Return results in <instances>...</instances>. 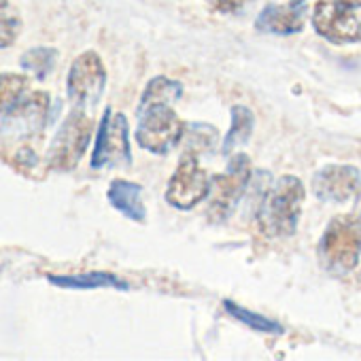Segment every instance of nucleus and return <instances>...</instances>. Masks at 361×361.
Instances as JSON below:
<instances>
[{
	"instance_id": "obj_1",
	"label": "nucleus",
	"mask_w": 361,
	"mask_h": 361,
	"mask_svg": "<svg viewBox=\"0 0 361 361\" xmlns=\"http://www.w3.org/2000/svg\"><path fill=\"white\" fill-rule=\"evenodd\" d=\"M306 190L298 176H281L262 198L257 221L266 236H291L298 228Z\"/></svg>"
},
{
	"instance_id": "obj_2",
	"label": "nucleus",
	"mask_w": 361,
	"mask_h": 361,
	"mask_svg": "<svg viewBox=\"0 0 361 361\" xmlns=\"http://www.w3.org/2000/svg\"><path fill=\"white\" fill-rule=\"evenodd\" d=\"M361 255V217H336L319 240L321 264L336 274L350 272Z\"/></svg>"
},
{
	"instance_id": "obj_3",
	"label": "nucleus",
	"mask_w": 361,
	"mask_h": 361,
	"mask_svg": "<svg viewBox=\"0 0 361 361\" xmlns=\"http://www.w3.org/2000/svg\"><path fill=\"white\" fill-rule=\"evenodd\" d=\"M251 183V159L247 153H236L230 157L228 170L213 176L207 215L213 224L226 221L240 204L247 188Z\"/></svg>"
},
{
	"instance_id": "obj_4",
	"label": "nucleus",
	"mask_w": 361,
	"mask_h": 361,
	"mask_svg": "<svg viewBox=\"0 0 361 361\" xmlns=\"http://www.w3.org/2000/svg\"><path fill=\"white\" fill-rule=\"evenodd\" d=\"M92 130L94 121L85 113V109L75 106L66 119L62 121L60 130L56 132L49 151H47V166L58 172H68L73 170L81 157L85 155L90 140H92Z\"/></svg>"
},
{
	"instance_id": "obj_5",
	"label": "nucleus",
	"mask_w": 361,
	"mask_h": 361,
	"mask_svg": "<svg viewBox=\"0 0 361 361\" xmlns=\"http://www.w3.org/2000/svg\"><path fill=\"white\" fill-rule=\"evenodd\" d=\"M185 123L168 104H153L138 111L136 142L157 155L172 151L185 136Z\"/></svg>"
},
{
	"instance_id": "obj_6",
	"label": "nucleus",
	"mask_w": 361,
	"mask_h": 361,
	"mask_svg": "<svg viewBox=\"0 0 361 361\" xmlns=\"http://www.w3.org/2000/svg\"><path fill=\"white\" fill-rule=\"evenodd\" d=\"M130 164H132V151H130L128 119L123 113H115L111 106H106L96 132L92 168L100 170V168H117Z\"/></svg>"
},
{
	"instance_id": "obj_7",
	"label": "nucleus",
	"mask_w": 361,
	"mask_h": 361,
	"mask_svg": "<svg viewBox=\"0 0 361 361\" xmlns=\"http://www.w3.org/2000/svg\"><path fill=\"white\" fill-rule=\"evenodd\" d=\"M209 192H211V176L198 164V155L185 153L180 157L174 174L170 176V183L166 190V202L180 211H192L204 198H209Z\"/></svg>"
},
{
	"instance_id": "obj_8",
	"label": "nucleus",
	"mask_w": 361,
	"mask_h": 361,
	"mask_svg": "<svg viewBox=\"0 0 361 361\" xmlns=\"http://www.w3.org/2000/svg\"><path fill=\"white\" fill-rule=\"evenodd\" d=\"M104 87H106V71L100 56L96 51L81 54L73 62L66 79V94L73 100V104L79 109L96 106Z\"/></svg>"
},
{
	"instance_id": "obj_9",
	"label": "nucleus",
	"mask_w": 361,
	"mask_h": 361,
	"mask_svg": "<svg viewBox=\"0 0 361 361\" xmlns=\"http://www.w3.org/2000/svg\"><path fill=\"white\" fill-rule=\"evenodd\" d=\"M312 194L323 202H350L361 194V172L346 164L325 166L312 176Z\"/></svg>"
},
{
	"instance_id": "obj_10",
	"label": "nucleus",
	"mask_w": 361,
	"mask_h": 361,
	"mask_svg": "<svg viewBox=\"0 0 361 361\" xmlns=\"http://www.w3.org/2000/svg\"><path fill=\"white\" fill-rule=\"evenodd\" d=\"M47 119H49V94L35 92L30 96L26 94L7 111L3 130L5 134H11V138H28L41 134V130L47 126Z\"/></svg>"
},
{
	"instance_id": "obj_11",
	"label": "nucleus",
	"mask_w": 361,
	"mask_h": 361,
	"mask_svg": "<svg viewBox=\"0 0 361 361\" xmlns=\"http://www.w3.org/2000/svg\"><path fill=\"white\" fill-rule=\"evenodd\" d=\"M314 30L331 43H355L361 37V24L348 7L340 5L338 0H321L314 5L312 13Z\"/></svg>"
},
{
	"instance_id": "obj_12",
	"label": "nucleus",
	"mask_w": 361,
	"mask_h": 361,
	"mask_svg": "<svg viewBox=\"0 0 361 361\" xmlns=\"http://www.w3.org/2000/svg\"><path fill=\"white\" fill-rule=\"evenodd\" d=\"M106 198L111 207L119 211L123 217L132 221H140V224L145 221L147 209L142 202V188L138 183H132V180H126V178H115L106 190Z\"/></svg>"
},
{
	"instance_id": "obj_13",
	"label": "nucleus",
	"mask_w": 361,
	"mask_h": 361,
	"mask_svg": "<svg viewBox=\"0 0 361 361\" xmlns=\"http://www.w3.org/2000/svg\"><path fill=\"white\" fill-rule=\"evenodd\" d=\"M257 30L262 32H274V35H291L300 32L304 26V9L293 3V5H276V7H266L257 22Z\"/></svg>"
},
{
	"instance_id": "obj_14",
	"label": "nucleus",
	"mask_w": 361,
	"mask_h": 361,
	"mask_svg": "<svg viewBox=\"0 0 361 361\" xmlns=\"http://www.w3.org/2000/svg\"><path fill=\"white\" fill-rule=\"evenodd\" d=\"M47 281L56 287L64 289H100V287H115V289H128V285L109 272H90V274H77V276H58L47 274Z\"/></svg>"
},
{
	"instance_id": "obj_15",
	"label": "nucleus",
	"mask_w": 361,
	"mask_h": 361,
	"mask_svg": "<svg viewBox=\"0 0 361 361\" xmlns=\"http://www.w3.org/2000/svg\"><path fill=\"white\" fill-rule=\"evenodd\" d=\"M253 123H255V117L251 113V109L247 106H232V128L230 132L226 134L224 138V147H221V153L224 155H230L236 147L245 145L253 132Z\"/></svg>"
},
{
	"instance_id": "obj_16",
	"label": "nucleus",
	"mask_w": 361,
	"mask_h": 361,
	"mask_svg": "<svg viewBox=\"0 0 361 361\" xmlns=\"http://www.w3.org/2000/svg\"><path fill=\"white\" fill-rule=\"evenodd\" d=\"M180 94H183V85H180L178 81H172L168 77H155L145 87L140 102H138V111L153 106V104H168L170 100L180 98Z\"/></svg>"
},
{
	"instance_id": "obj_17",
	"label": "nucleus",
	"mask_w": 361,
	"mask_h": 361,
	"mask_svg": "<svg viewBox=\"0 0 361 361\" xmlns=\"http://www.w3.org/2000/svg\"><path fill=\"white\" fill-rule=\"evenodd\" d=\"M56 60H58V51L54 47H32L20 58V64L35 79L45 81L51 75V71L56 66Z\"/></svg>"
},
{
	"instance_id": "obj_18",
	"label": "nucleus",
	"mask_w": 361,
	"mask_h": 361,
	"mask_svg": "<svg viewBox=\"0 0 361 361\" xmlns=\"http://www.w3.org/2000/svg\"><path fill=\"white\" fill-rule=\"evenodd\" d=\"M224 308L230 312V317H234L236 321L245 323L247 327H251V329H255V331H259V334H276V336H281V334L285 331L283 325H281L279 321H272V319H268V317H264V314L251 312V310H247V308L234 304L232 300H226V302H224Z\"/></svg>"
},
{
	"instance_id": "obj_19",
	"label": "nucleus",
	"mask_w": 361,
	"mask_h": 361,
	"mask_svg": "<svg viewBox=\"0 0 361 361\" xmlns=\"http://www.w3.org/2000/svg\"><path fill=\"white\" fill-rule=\"evenodd\" d=\"M30 83L28 77L18 73H5L0 75V117H5L7 111L26 96Z\"/></svg>"
},
{
	"instance_id": "obj_20",
	"label": "nucleus",
	"mask_w": 361,
	"mask_h": 361,
	"mask_svg": "<svg viewBox=\"0 0 361 361\" xmlns=\"http://www.w3.org/2000/svg\"><path fill=\"white\" fill-rule=\"evenodd\" d=\"M22 32V20L18 11L7 3L0 0V49L11 47Z\"/></svg>"
},
{
	"instance_id": "obj_21",
	"label": "nucleus",
	"mask_w": 361,
	"mask_h": 361,
	"mask_svg": "<svg viewBox=\"0 0 361 361\" xmlns=\"http://www.w3.org/2000/svg\"><path fill=\"white\" fill-rule=\"evenodd\" d=\"M185 142L190 147L188 153H202V151H209L215 140H217V130L209 123H190L185 128Z\"/></svg>"
},
{
	"instance_id": "obj_22",
	"label": "nucleus",
	"mask_w": 361,
	"mask_h": 361,
	"mask_svg": "<svg viewBox=\"0 0 361 361\" xmlns=\"http://www.w3.org/2000/svg\"><path fill=\"white\" fill-rule=\"evenodd\" d=\"M209 3L219 13H238L251 0H209Z\"/></svg>"
},
{
	"instance_id": "obj_23",
	"label": "nucleus",
	"mask_w": 361,
	"mask_h": 361,
	"mask_svg": "<svg viewBox=\"0 0 361 361\" xmlns=\"http://www.w3.org/2000/svg\"><path fill=\"white\" fill-rule=\"evenodd\" d=\"M340 5H344V7H361V0H338Z\"/></svg>"
},
{
	"instance_id": "obj_24",
	"label": "nucleus",
	"mask_w": 361,
	"mask_h": 361,
	"mask_svg": "<svg viewBox=\"0 0 361 361\" xmlns=\"http://www.w3.org/2000/svg\"><path fill=\"white\" fill-rule=\"evenodd\" d=\"M293 3H302V0H293Z\"/></svg>"
}]
</instances>
